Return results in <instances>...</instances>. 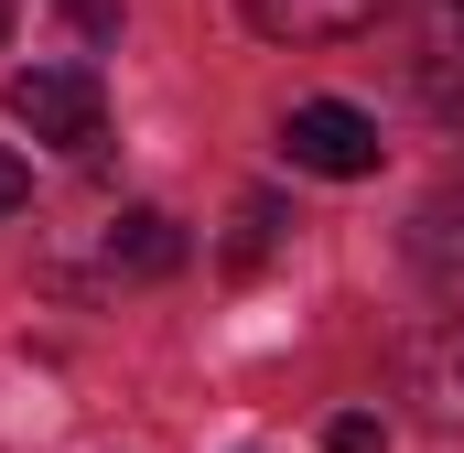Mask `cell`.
Instances as JSON below:
<instances>
[{
  "instance_id": "6da1fadb",
  "label": "cell",
  "mask_w": 464,
  "mask_h": 453,
  "mask_svg": "<svg viewBox=\"0 0 464 453\" xmlns=\"http://www.w3.org/2000/svg\"><path fill=\"white\" fill-rule=\"evenodd\" d=\"M0 109L22 140H54V151H98V76L87 65H22L0 87Z\"/></svg>"
},
{
  "instance_id": "7a4b0ae2",
  "label": "cell",
  "mask_w": 464,
  "mask_h": 453,
  "mask_svg": "<svg viewBox=\"0 0 464 453\" xmlns=\"http://www.w3.org/2000/svg\"><path fill=\"white\" fill-rule=\"evenodd\" d=\"M281 151L303 173H324V184H356V173H378V119L346 109V98H303L281 119Z\"/></svg>"
},
{
  "instance_id": "3957f363",
  "label": "cell",
  "mask_w": 464,
  "mask_h": 453,
  "mask_svg": "<svg viewBox=\"0 0 464 453\" xmlns=\"http://www.w3.org/2000/svg\"><path fill=\"white\" fill-rule=\"evenodd\" d=\"M400 400H411V421H432V432H464V313L443 324H421V335L400 345Z\"/></svg>"
},
{
  "instance_id": "277c9868",
  "label": "cell",
  "mask_w": 464,
  "mask_h": 453,
  "mask_svg": "<svg viewBox=\"0 0 464 453\" xmlns=\"http://www.w3.org/2000/svg\"><path fill=\"white\" fill-rule=\"evenodd\" d=\"M173 270H184V226L162 206H130L98 226V281H173Z\"/></svg>"
},
{
  "instance_id": "5b68a950",
  "label": "cell",
  "mask_w": 464,
  "mask_h": 453,
  "mask_svg": "<svg viewBox=\"0 0 464 453\" xmlns=\"http://www.w3.org/2000/svg\"><path fill=\"white\" fill-rule=\"evenodd\" d=\"M237 11L270 43H356V33H378L389 0H237Z\"/></svg>"
},
{
  "instance_id": "8992f818",
  "label": "cell",
  "mask_w": 464,
  "mask_h": 453,
  "mask_svg": "<svg viewBox=\"0 0 464 453\" xmlns=\"http://www.w3.org/2000/svg\"><path fill=\"white\" fill-rule=\"evenodd\" d=\"M270 248H281V206H270V195H248V206H237V237H227V270H259Z\"/></svg>"
},
{
  "instance_id": "52a82bcc",
  "label": "cell",
  "mask_w": 464,
  "mask_h": 453,
  "mask_svg": "<svg viewBox=\"0 0 464 453\" xmlns=\"http://www.w3.org/2000/svg\"><path fill=\"white\" fill-rule=\"evenodd\" d=\"M324 453H389V421L378 410H335L324 421Z\"/></svg>"
},
{
  "instance_id": "ba28073f",
  "label": "cell",
  "mask_w": 464,
  "mask_h": 453,
  "mask_svg": "<svg viewBox=\"0 0 464 453\" xmlns=\"http://www.w3.org/2000/svg\"><path fill=\"white\" fill-rule=\"evenodd\" d=\"M65 22H76L87 43H109V33H119V0H65Z\"/></svg>"
},
{
  "instance_id": "9c48e42d",
  "label": "cell",
  "mask_w": 464,
  "mask_h": 453,
  "mask_svg": "<svg viewBox=\"0 0 464 453\" xmlns=\"http://www.w3.org/2000/svg\"><path fill=\"white\" fill-rule=\"evenodd\" d=\"M22 195H33V162H22V151H11V140H0V217H11V206H22Z\"/></svg>"
},
{
  "instance_id": "30bf717a",
  "label": "cell",
  "mask_w": 464,
  "mask_h": 453,
  "mask_svg": "<svg viewBox=\"0 0 464 453\" xmlns=\"http://www.w3.org/2000/svg\"><path fill=\"white\" fill-rule=\"evenodd\" d=\"M0 33H11V11H0Z\"/></svg>"
},
{
  "instance_id": "8fae6325",
  "label": "cell",
  "mask_w": 464,
  "mask_h": 453,
  "mask_svg": "<svg viewBox=\"0 0 464 453\" xmlns=\"http://www.w3.org/2000/svg\"><path fill=\"white\" fill-rule=\"evenodd\" d=\"M454 11H464V0H454Z\"/></svg>"
}]
</instances>
